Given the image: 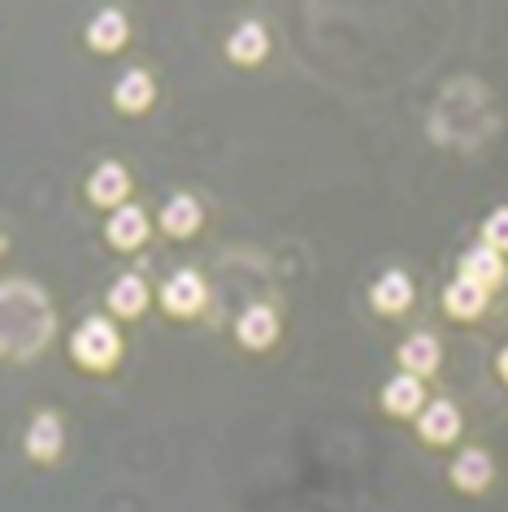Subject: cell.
<instances>
[{"label": "cell", "mask_w": 508, "mask_h": 512, "mask_svg": "<svg viewBox=\"0 0 508 512\" xmlns=\"http://www.w3.org/2000/svg\"><path fill=\"white\" fill-rule=\"evenodd\" d=\"M200 226H205V209H200V200H196V196L179 191V196L165 200V209H161V230H165V235H174V239H192Z\"/></svg>", "instance_id": "obj_13"}, {"label": "cell", "mask_w": 508, "mask_h": 512, "mask_svg": "<svg viewBox=\"0 0 508 512\" xmlns=\"http://www.w3.org/2000/svg\"><path fill=\"white\" fill-rule=\"evenodd\" d=\"M161 309L170 313V317H196L200 309H205V300H209V287H205V278H200L196 270H179V274H170L161 283Z\"/></svg>", "instance_id": "obj_3"}, {"label": "cell", "mask_w": 508, "mask_h": 512, "mask_svg": "<svg viewBox=\"0 0 508 512\" xmlns=\"http://www.w3.org/2000/svg\"><path fill=\"white\" fill-rule=\"evenodd\" d=\"M126 40H131V22H126L122 9H100L87 22V48L92 53H122Z\"/></svg>", "instance_id": "obj_8"}, {"label": "cell", "mask_w": 508, "mask_h": 512, "mask_svg": "<svg viewBox=\"0 0 508 512\" xmlns=\"http://www.w3.org/2000/svg\"><path fill=\"white\" fill-rule=\"evenodd\" d=\"M126 196H131V174L122 170L118 161H100L92 178H87V200L96 204V209H122Z\"/></svg>", "instance_id": "obj_4"}, {"label": "cell", "mask_w": 508, "mask_h": 512, "mask_svg": "<svg viewBox=\"0 0 508 512\" xmlns=\"http://www.w3.org/2000/svg\"><path fill=\"white\" fill-rule=\"evenodd\" d=\"M396 361H400L404 374L430 378V374H435V369L443 365V348H439V339H435V335H409V339L400 343Z\"/></svg>", "instance_id": "obj_14"}, {"label": "cell", "mask_w": 508, "mask_h": 512, "mask_svg": "<svg viewBox=\"0 0 508 512\" xmlns=\"http://www.w3.org/2000/svg\"><path fill=\"white\" fill-rule=\"evenodd\" d=\"M61 443H66V430H61V417L57 413H40L31 417L27 426V456L40 460V465H53L61 456Z\"/></svg>", "instance_id": "obj_12"}, {"label": "cell", "mask_w": 508, "mask_h": 512, "mask_svg": "<svg viewBox=\"0 0 508 512\" xmlns=\"http://www.w3.org/2000/svg\"><path fill=\"white\" fill-rule=\"evenodd\" d=\"M500 378H504V382H508V348H504V352H500Z\"/></svg>", "instance_id": "obj_21"}, {"label": "cell", "mask_w": 508, "mask_h": 512, "mask_svg": "<svg viewBox=\"0 0 508 512\" xmlns=\"http://www.w3.org/2000/svg\"><path fill=\"white\" fill-rule=\"evenodd\" d=\"M417 434L435 447H448L456 434H461V408L452 400H430L422 413H417Z\"/></svg>", "instance_id": "obj_7"}, {"label": "cell", "mask_w": 508, "mask_h": 512, "mask_svg": "<svg viewBox=\"0 0 508 512\" xmlns=\"http://www.w3.org/2000/svg\"><path fill=\"white\" fill-rule=\"evenodd\" d=\"M226 57L235 61V66H261L265 57H270V31L261 27V22H239V27L226 35Z\"/></svg>", "instance_id": "obj_9"}, {"label": "cell", "mask_w": 508, "mask_h": 512, "mask_svg": "<svg viewBox=\"0 0 508 512\" xmlns=\"http://www.w3.org/2000/svg\"><path fill=\"white\" fill-rule=\"evenodd\" d=\"M370 304L383 317H400V313H409V304H413V278L404 274V270H387L383 278H374V287H370Z\"/></svg>", "instance_id": "obj_10"}, {"label": "cell", "mask_w": 508, "mask_h": 512, "mask_svg": "<svg viewBox=\"0 0 508 512\" xmlns=\"http://www.w3.org/2000/svg\"><path fill=\"white\" fill-rule=\"evenodd\" d=\"M461 278H474V283L482 287H504V278H508V265H504V252H495L487 248V243H474L465 256H461Z\"/></svg>", "instance_id": "obj_15"}, {"label": "cell", "mask_w": 508, "mask_h": 512, "mask_svg": "<svg viewBox=\"0 0 508 512\" xmlns=\"http://www.w3.org/2000/svg\"><path fill=\"white\" fill-rule=\"evenodd\" d=\"M487 296H491V291L482 287V283L456 274L452 283L443 287V313H448L452 322H474V317L487 313Z\"/></svg>", "instance_id": "obj_6"}, {"label": "cell", "mask_w": 508, "mask_h": 512, "mask_svg": "<svg viewBox=\"0 0 508 512\" xmlns=\"http://www.w3.org/2000/svg\"><path fill=\"white\" fill-rule=\"evenodd\" d=\"M70 356L83 369H92V374H105V369H113L122 361L118 326H113L109 317H87V322L74 330V339H70Z\"/></svg>", "instance_id": "obj_2"}, {"label": "cell", "mask_w": 508, "mask_h": 512, "mask_svg": "<svg viewBox=\"0 0 508 512\" xmlns=\"http://www.w3.org/2000/svg\"><path fill=\"white\" fill-rule=\"evenodd\" d=\"M482 243L487 248H495V252H508V209H495V213H487L482 217Z\"/></svg>", "instance_id": "obj_20"}, {"label": "cell", "mask_w": 508, "mask_h": 512, "mask_svg": "<svg viewBox=\"0 0 508 512\" xmlns=\"http://www.w3.org/2000/svg\"><path fill=\"white\" fill-rule=\"evenodd\" d=\"M152 100H157V83H152L148 70H126L118 83H113V105L122 113H148Z\"/></svg>", "instance_id": "obj_17"}, {"label": "cell", "mask_w": 508, "mask_h": 512, "mask_svg": "<svg viewBox=\"0 0 508 512\" xmlns=\"http://www.w3.org/2000/svg\"><path fill=\"white\" fill-rule=\"evenodd\" d=\"M53 339V309L31 283H5V352L14 361H31Z\"/></svg>", "instance_id": "obj_1"}, {"label": "cell", "mask_w": 508, "mask_h": 512, "mask_svg": "<svg viewBox=\"0 0 508 512\" xmlns=\"http://www.w3.org/2000/svg\"><path fill=\"white\" fill-rule=\"evenodd\" d=\"M495 478V465H491V456L482 452V447H465L461 456L452 460V482H456V491H469V495H478V491H487Z\"/></svg>", "instance_id": "obj_16"}, {"label": "cell", "mask_w": 508, "mask_h": 512, "mask_svg": "<svg viewBox=\"0 0 508 512\" xmlns=\"http://www.w3.org/2000/svg\"><path fill=\"white\" fill-rule=\"evenodd\" d=\"M383 408L391 417H417L426 408V387H422V378H413V374H396L383 387Z\"/></svg>", "instance_id": "obj_18"}, {"label": "cell", "mask_w": 508, "mask_h": 512, "mask_svg": "<svg viewBox=\"0 0 508 512\" xmlns=\"http://www.w3.org/2000/svg\"><path fill=\"white\" fill-rule=\"evenodd\" d=\"M144 304H148V283L139 274H122V278H113V287H109V309L113 317H139L144 313Z\"/></svg>", "instance_id": "obj_19"}, {"label": "cell", "mask_w": 508, "mask_h": 512, "mask_svg": "<svg viewBox=\"0 0 508 512\" xmlns=\"http://www.w3.org/2000/svg\"><path fill=\"white\" fill-rule=\"evenodd\" d=\"M278 326L283 322H278V313L270 304H248L235 322V339H239V348H248V352H265V348H274Z\"/></svg>", "instance_id": "obj_5"}, {"label": "cell", "mask_w": 508, "mask_h": 512, "mask_svg": "<svg viewBox=\"0 0 508 512\" xmlns=\"http://www.w3.org/2000/svg\"><path fill=\"white\" fill-rule=\"evenodd\" d=\"M105 239L118 252H135L139 243L148 239V213L135 209V204H122V209H113L109 222H105Z\"/></svg>", "instance_id": "obj_11"}]
</instances>
